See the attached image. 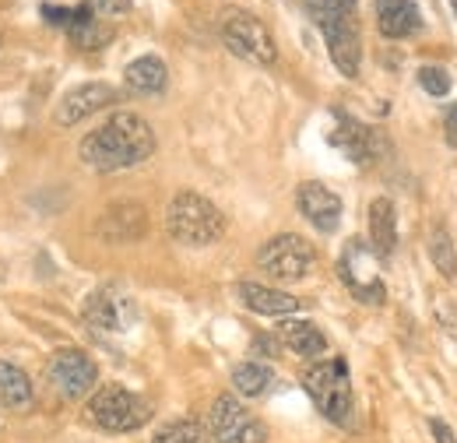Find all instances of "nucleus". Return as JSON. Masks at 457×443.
I'll list each match as a JSON object with an SVG mask.
<instances>
[{
	"instance_id": "obj_4",
	"label": "nucleus",
	"mask_w": 457,
	"mask_h": 443,
	"mask_svg": "<svg viewBox=\"0 0 457 443\" xmlns=\"http://www.w3.org/2000/svg\"><path fill=\"white\" fill-rule=\"evenodd\" d=\"M88 422L106 430V433H130V430H141L152 415V405L145 397H137L134 390L120 388V384H106L88 397V408H85Z\"/></svg>"
},
{
	"instance_id": "obj_24",
	"label": "nucleus",
	"mask_w": 457,
	"mask_h": 443,
	"mask_svg": "<svg viewBox=\"0 0 457 443\" xmlns=\"http://www.w3.org/2000/svg\"><path fill=\"white\" fill-rule=\"evenodd\" d=\"M152 443H208V430L194 419H176V422H166Z\"/></svg>"
},
{
	"instance_id": "obj_1",
	"label": "nucleus",
	"mask_w": 457,
	"mask_h": 443,
	"mask_svg": "<svg viewBox=\"0 0 457 443\" xmlns=\"http://www.w3.org/2000/svg\"><path fill=\"white\" fill-rule=\"evenodd\" d=\"M155 152V130L137 113H113L99 130L81 141V163L99 172H116L145 163Z\"/></svg>"
},
{
	"instance_id": "obj_10",
	"label": "nucleus",
	"mask_w": 457,
	"mask_h": 443,
	"mask_svg": "<svg viewBox=\"0 0 457 443\" xmlns=\"http://www.w3.org/2000/svg\"><path fill=\"white\" fill-rule=\"evenodd\" d=\"M46 377H50V384L57 388L60 397L78 401V397L92 394L96 380H99V366H96V359H92L88 352H81V348H60L57 355L50 359Z\"/></svg>"
},
{
	"instance_id": "obj_8",
	"label": "nucleus",
	"mask_w": 457,
	"mask_h": 443,
	"mask_svg": "<svg viewBox=\"0 0 457 443\" xmlns=\"http://www.w3.org/2000/svg\"><path fill=\"white\" fill-rule=\"evenodd\" d=\"M313 261H317L313 247L303 236H292V232H282V236L268 239L261 247V254H257V264L268 275L278 278V281H299V278H306L310 268H313Z\"/></svg>"
},
{
	"instance_id": "obj_2",
	"label": "nucleus",
	"mask_w": 457,
	"mask_h": 443,
	"mask_svg": "<svg viewBox=\"0 0 457 443\" xmlns=\"http://www.w3.org/2000/svg\"><path fill=\"white\" fill-rule=\"evenodd\" d=\"M166 232L183 247H212L226 232V215L197 190H179L166 208Z\"/></svg>"
},
{
	"instance_id": "obj_22",
	"label": "nucleus",
	"mask_w": 457,
	"mask_h": 443,
	"mask_svg": "<svg viewBox=\"0 0 457 443\" xmlns=\"http://www.w3.org/2000/svg\"><path fill=\"white\" fill-rule=\"evenodd\" d=\"M32 397H36V390H32L29 373L14 363H0V405L18 412V408H29Z\"/></svg>"
},
{
	"instance_id": "obj_31",
	"label": "nucleus",
	"mask_w": 457,
	"mask_h": 443,
	"mask_svg": "<svg viewBox=\"0 0 457 443\" xmlns=\"http://www.w3.org/2000/svg\"><path fill=\"white\" fill-rule=\"evenodd\" d=\"M0 43H4V32H0Z\"/></svg>"
},
{
	"instance_id": "obj_15",
	"label": "nucleus",
	"mask_w": 457,
	"mask_h": 443,
	"mask_svg": "<svg viewBox=\"0 0 457 443\" xmlns=\"http://www.w3.org/2000/svg\"><path fill=\"white\" fill-rule=\"evenodd\" d=\"M145 229H148V212L134 201H120L113 208H106L99 225H96V232L106 243H134L145 236Z\"/></svg>"
},
{
	"instance_id": "obj_7",
	"label": "nucleus",
	"mask_w": 457,
	"mask_h": 443,
	"mask_svg": "<svg viewBox=\"0 0 457 443\" xmlns=\"http://www.w3.org/2000/svg\"><path fill=\"white\" fill-rule=\"evenodd\" d=\"M208 437L215 443H268V430L232 394H222L208 412Z\"/></svg>"
},
{
	"instance_id": "obj_28",
	"label": "nucleus",
	"mask_w": 457,
	"mask_h": 443,
	"mask_svg": "<svg viewBox=\"0 0 457 443\" xmlns=\"http://www.w3.org/2000/svg\"><path fill=\"white\" fill-rule=\"evenodd\" d=\"M313 11H328V14H355V0H313Z\"/></svg>"
},
{
	"instance_id": "obj_12",
	"label": "nucleus",
	"mask_w": 457,
	"mask_h": 443,
	"mask_svg": "<svg viewBox=\"0 0 457 443\" xmlns=\"http://www.w3.org/2000/svg\"><path fill=\"white\" fill-rule=\"evenodd\" d=\"M113 103H116V88H113V85H103V81H88V85H78V88H71V92L60 99L57 110H54V120H57V127H74V123H81L85 116L106 110V106H113Z\"/></svg>"
},
{
	"instance_id": "obj_6",
	"label": "nucleus",
	"mask_w": 457,
	"mask_h": 443,
	"mask_svg": "<svg viewBox=\"0 0 457 443\" xmlns=\"http://www.w3.org/2000/svg\"><path fill=\"white\" fill-rule=\"evenodd\" d=\"M338 275L348 285V292L359 299V303H373L380 306L387 288H384V278H380V254L366 243V239H348L338 257Z\"/></svg>"
},
{
	"instance_id": "obj_20",
	"label": "nucleus",
	"mask_w": 457,
	"mask_h": 443,
	"mask_svg": "<svg viewBox=\"0 0 457 443\" xmlns=\"http://www.w3.org/2000/svg\"><path fill=\"white\" fill-rule=\"evenodd\" d=\"M123 81H127V88H134V92H141V96H159V92L170 85V71H166V63H162L159 56L148 54L127 63Z\"/></svg>"
},
{
	"instance_id": "obj_27",
	"label": "nucleus",
	"mask_w": 457,
	"mask_h": 443,
	"mask_svg": "<svg viewBox=\"0 0 457 443\" xmlns=\"http://www.w3.org/2000/svg\"><path fill=\"white\" fill-rule=\"evenodd\" d=\"M85 4H88L99 18H103V14L110 18V14H123V11H130V0H85Z\"/></svg>"
},
{
	"instance_id": "obj_23",
	"label": "nucleus",
	"mask_w": 457,
	"mask_h": 443,
	"mask_svg": "<svg viewBox=\"0 0 457 443\" xmlns=\"http://www.w3.org/2000/svg\"><path fill=\"white\" fill-rule=\"evenodd\" d=\"M271 384H275V373L264 363H239L232 370V388L239 390L243 397H261Z\"/></svg>"
},
{
	"instance_id": "obj_21",
	"label": "nucleus",
	"mask_w": 457,
	"mask_h": 443,
	"mask_svg": "<svg viewBox=\"0 0 457 443\" xmlns=\"http://www.w3.org/2000/svg\"><path fill=\"white\" fill-rule=\"evenodd\" d=\"M282 334V341H286L288 348L295 352V355H303V359H317V355H324V348H328V338L324 331L317 328V324H310V321H288L278 328Z\"/></svg>"
},
{
	"instance_id": "obj_18",
	"label": "nucleus",
	"mask_w": 457,
	"mask_h": 443,
	"mask_svg": "<svg viewBox=\"0 0 457 443\" xmlns=\"http://www.w3.org/2000/svg\"><path fill=\"white\" fill-rule=\"evenodd\" d=\"M377 25L387 39H404V36L419 32L422 18L411 0H377Z\"/></svg>"
},
{
	"instance_id": "obj_26",
	"label": "nucleus",
	"mask_w": 457,
	"mask_h": 443,
	"mask_svg": "<svg viewBox=\"0 0 457 443\" xmlns=\"http://www.w3.org/2000/svg\"><path fill=\"white\" fill-rule=\"evenodd\" d=\"M419 85H422L429 96H447V92H451V74H447L444 67L426 63V67H419Z\"/></svg>"
},
{
	"instance_id": "obj_14",
	"label": "nucleus",
	"mask_w": 457,
	"mask_h": 443,
	"mask_svg": "<svg viewBox=\"0 0 457 443\" xmlns=\"http://www.w3.org/2000/svg\"><path fill=\"white\" fill-rule=\"evenodd\" d=\"M295 208L303 212V219L310 222L313 229H320V232H335L338 222H342V197L335 190H328L324 183H317V180L299 183Z\"/></svg>"
},
{
	"instance_id": "obj_29",
	"label": "nucleus",
	"mask_w": 457,
	"mask_h": 443,
	"mask_svg": "<svg viewBox=\"0 0 457 443\" xmlns=\"http://www.w3.org/2000/svg\"><path fill=\"white\" fill-rule=\"evenodd\" d=\"M429 433H433V440L436 443H457L454 430H451L444 419H429Z\"/></svg>"
},
{
	"instance_id": "obj_3",
	"label": "nucleus",
	"mask_w": 457,
	"mask_h": 443,
	"mask_svg": "<svg viewBox=\"0 0 457 443\" xmlns=\"http://www.w3.org/2000/svg\"><path fill=\"white\" fill-rule=\"evenodd\" d=\"M303 388L313 397V405L320 408V415L335 426H352L355 405H352V380H348V363L345 359H320L313 366H306L303 373Z\"/></svg>"
},
{
	"instance_id": "obj_30",
	"label": "nucleus",
	"mask_w": 457,
	"mask_h": 443,
	"mask_svg": "<svg viewBox=\"0 0 457 443\" xmlns=\"http://www.w3.org/2000/svg\"><path fill=\"white\" fill-rule=\"evenodd\" d=\"M444 123H447V141L457 148V103L447 110V116H444Z\"/></svg>"
},
{
	"instance_id": "obj_25",
	"label": "nucleus",
	"mask_w": 457,
	"mask_h": 443,
	"mask_svg": "<svg viewBox=\"0 0 457 443\" xmlns=\"http://www.w3.org/2000/svg\"><path fill=\"white\" fill-rule=\"evenodd\" d=\"M429 254H433V264H436V272L444 278H454L457 275V254H454V243H451V236H447V229H433V236H429Z\"/></svg>"
},
{
	"instance_id": "obj_13",
	"label": "nucleus",
	"mask_w": 457,
	"mask_h": 443,
	"mask_svg": "<svg viewBox=\"0 0 457 443\" xmlns=\"http://www.w3.org/2000/svg\"><path fill=\"white\" fill-rule=\"evenodd\" d=\"M331 145L342 152L345 159H352L355 166H370V163L384 152V138H380L373 127H366V123L345 116V113H338V127H335V134H331Z\"/></svg>"
},
{
	"instance_id": "obj_17",
	"label": "nucleus",
	"mask_w": 457,
	"mask_h": 443,
	"mask_svg": "<svg viewBox=\"0 0 457 443\" xmlns=\"http://www.w3.org/2000/svg\"><path fill=\"white\" fill-rule=\"evenodd\" d=\"M67 36H71L74 46H81V50H103V46L113 39V29H110L88 4H81V7H71Z\"/></svg>"
},
{
	"instance_id": "obj_5",
	"label": "nucleus",
	"mask_w": 457,
	"mask_h": 443,
	"mask_svg": "<svg viewBox=\"0 0 457 443\" xmlns=\"http://www.w3.org/2000/svg\"><path fill=\"white\" fill-rule=\"evenodd\" d=\"M219 36H222L228 54H236L239 60H250V63L268 67V63H275V56H278V46H275L271 32L264 29V21L253 18V14L243 11V7L222 11V18H219Z\"/></svg>"
},
{
	"instance_id": "obj_16",
	"label": "nucleus",
	"mask_w": 457,
	"mask_h": 443,
	"mask_svg": "<svg viewBox=\"0 0 457 443\" xmlns=\"http://www.w3.org/2000/svg\"><path fill=\"white\" fill-rule=\"evenodd\" d=\"M236 292H239L243 306L253 310V313H261V317H288V313H295L303 306L295 296L278 292V288H268V285H257V281H239Z\"/></svg>"
},
{
	"instance_id": "obj_9",
	"label": "nucleus",
	"mask_w": 457,
	"mask_h": 443,
	"mask_svg": "<svg viewBox=\"0 0 457 443\" xmlns=\"http://www.w3.org/2000/svg\"><path fill=\"white\" fill-rule=\"evenodd\" d=\"M313 11V7H310ZM313 21L320 25L324 39H328V54L335 60V67L345 78L359 74V60H362V39H359V25L355 14H328V11H313Z\"/></svg>"
},
{
	"instance_id": "obj_19",
	"label": "nucleus",
	"mask_w": 457,
	"mask_h": 443,
	"mask_svg": "<svg viewBox=\"0 0 457 443\" xmlns=\"http://www.w3.org/2000/svg\"><path fill=\"white\" fill-rule=\"evenodd\" d=\"M370 247L380 257H391L398 247V212H395V201L387 197H377L370 205Z\"/></svg>"
},
{
	"instance_id": "obj_11",
	"label": "nucleus",
	"mask_w": 457,
	"mask_h": 443,
	"mask_svg": "<svg viewBox=\"0 0 457 443\" xmlns=\"http://www.w3.org/2000/svg\"><path fill=\"white\" fill-rule=\"evenodd\" d=\"M130 317H134L130 299H127L120 288H113V285H106V288L92 292V296H88V303H85V324L99 334L123 331V328L130 324Z\"/></svg>"
}]
</instances>
